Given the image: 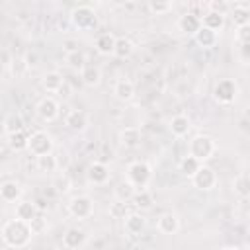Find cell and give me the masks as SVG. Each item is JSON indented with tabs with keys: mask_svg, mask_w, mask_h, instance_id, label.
Instances as JSON below:
<instances>
[{
	"mask_svg": "<svg viewBox=\"0 0 250 250\" xmlns=\"http://www.w3.org/2000/svg\"><path fill=\"white\" fill-rule=\"evenodd\" d=\"M33 229L29 225V221H23V219H10L2 225L0 229V238H2V244L6 248H25L29 246L31 238H33Z\"/></svg>",
	"mask_w": 250,
	"mask_h": 250,
	"instance_id": "obj_1",
	"label": "cell"
},
{
	"mask_svg": "<svg viewBox=\"0 0 250 250\" xmlns=\"http://www.w3.org/2000/svg\"><path fill=\"white\" fill-rule=\"evenodd\" d=\"M70 23L78 31H92L98 25V14L90 6H76L70 12Z\"/></svg>",
	"mask_w": 250,
	"mask_h": 250,
	"instance_id": "obj_2",
	"label": "cell"
},
{
	"mask_svg": "<svg viewBox=\"0 0 250 250\" xmlns=\"http://www.w3.org/2000/svg\"><path fill=\"white\" fill-rule=\"evenodd\" d=\"M238 94H240V88H238L236 80H232V78H221L213 88V100L221 105L232 104L238 98Z\"/></svg>",
	"mask_w": 250,
	"mask_h": 250,
	"instance_id": "obj_3",
	"label": "cell"
},
{
	"mask_svg": "<svg viewBox=\"0 0 250 250\" xmlns=\"http://www.w3.org/2000/svg\"><path fill=\"white\" fill-rule=\"evenodd\" d=\"M217 150V143L213 137L209 135H195L191 141H189V154H193L195 158H199L201 162L213 158Z\"/></svg>",
	"mask_w": 250,
	"mask_h": 250,
	"instance_id": "obj_4",
	"label": "cell"
},
{
	"mask_svg": "<svg viewBox=\"0 0 250 250\" xmlns=\"http://www.w3.org/2000/svg\"><path fill=\"white\" fill-rule=\"evenodd\" d=\"M127 180L137 188H146L152 180V166L146 160H135L127 166Z\"/></svg>",
	"mask_w": 250,
	"mask_h": 250,
	"instance_id": "obj_5",
	"label": "cell"
},
{
	"mask_svg": "<svg viewBox=\"0 0 250 250\" xmlns=\"http://www.w3.org/2000/svg\"><path fill=\"white\" fill-rule=\"evenodd\" d=\"M66 209H68V215L72 219L86 221V219H90L94 215V199L90 195H74L68 201Z\"/></svg>",
	"mask_w": 250,
	"mask_h": 250,
	"instance_id": "obj_6",
	"label": "cell"
},
{
	"mask_svg": "<svg viewBox=\"0 0 250 250\" xmlns=\"http://www.w3.org/2000/svg\"><path fill=\"white\" fill-rule=\"evenodd\" d=\"M53 148H55V141L47 131H35L29 135V148L27 150L33 156L49 154V152H53Z\"/></svg>",
	"mask_w": 250,
	"mask_h": 250,
	"instance_id": "obj_7",
	"label": "cell"
},
{
	"mask_svg": "<svg viewBox=\"0 0 250 250\" xmlns=\"http://www.w3.org/2000/svg\"><path fill=\"white\" fill-rule=\"evenodd\" d=\"M217 182H219L217 172L211 166H207V164H201V168L191 178L193 188H197L199 191H211V189H215L217 188Z\"/></svg>",
	"mask_w": 250,
	"mask_h": 250,
	"instance_id": "obj_8",
	"label": "cell"
},
{
	"mask_svg": "<svg viewBox=\"0 0 250 250\" xmlns=\"http://www.w3.org/2000/svg\"><path fill=\"white\" fill-rule=\"evenodd\" d=\"M35 113H37V117H39L41 121L53 123V121L59 117V113H61V105H59V102H57L55 98L47 96V98L39 100V104L35 105Z\"/></svg>",
	"mask_w": 250,
	"mask_h": 250,
	"instance_id": "obj_9",
	"label": "cell"
},
{
	"mask_svg": "<svg viewBox=\"0 0 250 250\" xmlns=\"http://www.w3.org/2000/svg\"><path fill=\"white\" fill-rule=\"evenodd\" d=\"M109 176H111V172H109L107 164H104V162H100V160L90 162L88 168H86V180H88L92 186H104V184H107Z\"/></svg>",
	"mask_w": 250,
	"mask_h": 250,
	"instance_id": "obj_10",
	"label": "cell"
},
{
	"mask_svg": "<svg viewBox=\"0 0 250 250\" xmlns=\"http://www.w3.org/2000/svg\"><path fill=\"white\" fill-rule=\"evenodd\" d=\"M64 125L74 133H82L90 125V115L84 109H70L64 115Z\"/></svg>",
	"mask_w": 250,
	"mask_h": 250,
	"instance_id": "obj_11",
	"label": "cell"
},
{
	"mask_svg": "<svg viewBox=\"0 0 250 250\" xmlns=\"http://www.w3.org/2000/svg\"><path fill=\"white\" fill-rule=\"evenodd\" d=\"M88 242V232L84 229H78V227H70L64 234H62V246L68 248V250H78L82 246H86Z\"/></svg>",
	"mask_w": 250,
	"mask_h": 250,
	"instance_id": "obj_12",
	"label": "cell"
},
{
	"mask_svg": "<svg viewBox=\"0 0 250 250\" xmlns=\"http://www.w3.org/2000/svg\"><path fill=\"white\" fill-rule=\"evenodd\" d=\"M23 195V188L18 180H6L0 186V197L4 203H18Z\"/></svg>",
	"mask_w": 250,
	"mask_h": 250,
	"instance_id": "obj_13",
	"label": "cell"
},
{
	"mask_svg": "<svg viewBox=\"0 0 250 250\" xmlns=\"http://www.w3.org/2000/svg\"><path fill=\"white\" fill-rule=\"evenodd\" d=\"M146 229V219L141 213H129L123 219V230L127 236H141Z\"/></svg>",
	"mask_w": 250,
	"mask_h": 250,
	"instance_id": "obj_14",
	"label": "cell"
},
{
	"mask_svg": "<svg viewBox=\"0 0 250 250\" xmlns=\"http://www.w3.org/2000/svg\"><path fill=\"white\" fill-rule=\"evenodd\" d=\"M201 25H203L201 18H199L197 14H193V12H186V14L180 16V20H178V29H180L182 33H186V35H191V37L201 29Z\"/></svg>",
	"mask_w": 250,
	"mask_h": 250,
	"instance_id": "obj_15",
	"label": "cell"
},
{
	"mask_svg": "<svg viewBox=\"0 0 250 250\" xmlns=\"http://www.w3.org/2000/svg\"><path fill=\"white\" fill-rule=\"evenodd\" d=\"M141 139H143V135H141L139 127H125L119 131V145L123 148H129V150L137 148L141 145Z\"/></svg>",
	"mask_w": 250,
	"mask_h": 250,
	"instance_id": "obj_16",
	"label": "cell"
},
{
	"mask_svg": "<svg viewBox=\"0 0 250 250\" xmlns=\"http://www.w3.org/2000/svg\"><path fill=\"white\" fill-rule=\"evenodd\" d=\"M168 129H170V133H172L176 139H182V137H186V135L189 133L191 121H189V117L184 115V113L174 115V117L170 119V123H168Z\"/></svg>",
	"mask_w": 250,
	"mask_h": 250,
	"instance_id": "obj_17",
	"label": "cell"
},
{
	"mask_svg": "<svg viewBox=\"0 0 250 250\" xmlns=\"http://www.w3.org/2000/svg\"><path fill=\"white\" fill-rule=\"evenodd\" d=\"M41 86H43L45 92L55 94V92H61V90H62V86H64V78H62L61 72H57V70H49V72L43 74V78H41Z\"/></svg>",
	"mask_w": 250,
	"mask_h": 250,
	"instance_id": "obj_18",
	"label": "cell"
},
{
	"mask_svg": "<svg viewBox=\"0 0 250 250\" xmlns=\"http://www.w3.org/2000/svg\"><path fill=\"white\" fill-rule=\"evenodd\" d=\"M39 215V205H37V201H18L16 203V209H14V217H18V219H23V221H31V219H35Z\"/></svg>",
	"mask_w": 250,
	"mask_h": 250,
	"instance_id": "obj_19",
	"label": "cell"
},
{
	"mask_svg": "<svg viewBox=\"0 0 250 250\" xmlns=\"http://www.w3.org/2000/svg\"><path fill=\"white\" fill-rule=\"evenodd\" d=\"M156 227H158V230L162 234H168L170 236V234H176L180 230V219H178L176 213H162L158 217Z\"/></svg>",
	"mask_w": 250,
	"mask_h": 250,
	"instance_id": "obj_20",
	"label": "cell"
},
{
	"mask_svg": "<svg viewBox=\"0 0 250 250\" xmlns=\"http://www.w3.org/2000/svg\"><path fill=\"white\" fill-rule=\"evenodd\" d=\"M6 145L14 150V152H21V150H27L29 148V135L21 129V131H16V133H10L6 135Z\"/></svg>",
	"mask_w": 250,
	"mask_h": 250,
	"instance_id": "obj_21",
	"label": "cell"
},
{
	"mask_svg": "<svg viewBox=\"0 0 250 250\" xmlns=\"http://www.w3.org/2000/svg\"><path fill=\"white\" fill-rule=\"evenodd\" d=\"M201 21H203L205 27H209L213 31H221L225 27V21L227 20H225V12L223 10H209V12L203 14Z\"/></svg>",
	"mask_w": 250,
	"mask_h": 250,
	"instance_id": "obj_22",
	"label": "cell"
},
{
	"mask_svg": "<svg viewBox=\"0 0 250 250\" xmlns=\"http://www.w3.org/2000/svg\"><path fill=\"white\" fill-rule=\"evenodd\" d=\"M193 39H195V43H197L201 49H213V47L217 45V41H219V35H217V31H213V29L201 25V29L193 35Z\"/></svg>",
	"mask_w": 250,
	"mask_h": 250,
	"instance_id": "obj_23",
	"label": "cell"
},
{
	"mask_svg": "<svg viewBox=\"0 0 250 250\" xmlns=\"http://www.w3.org/2000/svg\"><path fill=\"white\" fill-rule=\"evenodd\" d=\"M115 43H117V37L111 35V33H100L96 39H94V47L100 55H113L115 51Z\"/></svg>",
	"mask_w": 250,
	"mask_h": 250,
	"instance_id": "obj_24",
	"label": "cell"
},
{
	"mask_svg": "<svg viewBox=\"0 0 250 250\" xmlns=\"http://www.w3.org/2000/svg\"><path fill=\"white\" fill-rule=\"evenodd\" d=\"M113 94H115V98L119 102H131L135 98V84L131 80H127V78H121V80L115 82Z\"/></svg>",
	"mask_w": 250,
	"mask_h": 250,
	"instance_id": "obj_25",
	"label": "cell"
},
{
	"mask_svg": "<svg viewBox=\"0 0 250 250\" xmlns=\"http://www.w3.org/2000/svg\"><path fill=\"white\" fill-rule=\"evenodd\" d=\"M131 203H133L135 209H139V211H148V209H152V205H154V197H152V193H150L146 188H139V189L135 191Z\"/></svg>",
	"mask_w": 250,
	"mask_h": 250,
	"instance_id": "obj_26",
	"label": "cell"
},
{
	"mask_svg": "<svg viewBox=\"0 0 250 250\" xmlns=\"http://www.w3.org/2000/svg\"><path fill=\"white\" fill-rule=\"evenodd\" d=\"M137 189H139V188H137L135 184H131L129 180H121V182H117L115 188H113V197L119 199V201H131Z\"/></svg>",
	"mask_w": 250,
	"mask_h": 250,
	"instance_id": "obj_27",
	"label": "cell"
},
{
	"mask_svg": "<svg viewBox=\"0 0 250 250\" xmlns=\"http://www.w3.org/2000/svg\"><path fill=\"white\" fill-rule=\"evenodd\" d=\"M201 164H203V162H201L199 158H195L193 154H188V156H184V158L180 160V166H178V168H180V174H182V176H186V178L191 180V178L195 176V172L201 168Z\"/></svg>",
	"mask_w": 250,
	"mask_h": 250,
	"instance_id": "obj_28",
	"label": "cell"
},
{
	"mask_svg": "<svg viewBox=\"0 0 250 250\" xmlns=\"http://www.w3.org/2000/svg\"><path fill=\"white\" fill-rule=\"evenodd\" d=\"M80 78H82V82H84L86 86L94 88V86H98V84L102 82V70H100V66H96V64H86V66L80 70Z\"/></svg>",
	"mask_w": 250,
	"mask_h": 250,
	"instance_id": "obj_29",
	"label": "cell"
},
{
	"mask_svg": "<svg viewBox=\"0 0 250 250\" xmlns=\"http://www.w3.org/2000/svg\"><path fill=\"white\" fill-rule=\"evenodd\" d=\"M135 43L129 39V37H117V43H115V51H113V57H117V59H129V57H133V53H135Z\"/></svg>",
	"mask_w": 250,
	"mask_h": 250,
	"instance_id": "obj_30",
	"label": "cell"
},
{
	"mask_svg": "<svg viewBox=\"0 0 250 250\" xmlns=\"http://www.w3.org/2000/svg\"><path fill=\"white\" fill-rule=\"evenodd\" d=\"M232 191L242 199L250 197V174H238L232 182Z\"/></svg>",
	"mask_w": 250,
	"mask_h": 250,
	"instance_id": "obj_31",
	"label": "cell"
},
{
	"mask_svg": "<svg viewBox=\"0 0 250 250\" xmlns=\"http://www.w3.org/2000/svg\"><path fill=\"white\" fill-rule=\"evenodd\" d=\"M66 64L70 68H74V70H82L88 64V57H86V53L82 49L72 51V53H66Z\"/></svg>",
	"mask_w": 250,
	"mask_h": 250,
	"instance_id": "obj_32",
	"label": "cell"
},
{
	"mask_svg": "<svg viewBox=\"0 0 250 250\" xmlns=\"http://www.w3.org/2000/svg\"><path fill=\"white\" fill-rule=\"evenodd\" d=\"M23 129V119L20 113H8L4 117V135H10V133H16V131H21Z\"/></svg>",
	"mask_w": 250,
	"mask_h": 250,
	"instance_id": "obj_33",
	"label": "cell"
},
{
	"mask_svg": "<svg viewBox=\"0 0 250 250\" xmlns=\"http://www.w3.org/2000/svg\"><path fill=\"white\" fill-rule=\"evenodd\" d=\"M35 158H37V160H35V164H37V170H39V172L51 174V172H55V170H57V166H59V162H57V158L53 156V152L43 154V156H35Z\"/></svg>",
	"mask_w": 250,
	"mask_h": 250,
	"instance_id": "obj_34",
	"label": "cell"
},
{
	"mask_svg": "<svg viewBox=\"0 0 250 250\" xmlns=\"http://www.w3.org/2000/svg\"><path fill=\"white\" fill-rule=\"evenodd\" d=\"M107 213H109V217H111V219L123 221V219L131 213V211H129V201H119V199H115V201L109 205Z\"/></svg>",
	"mask_w": 250,
	"mask_h": 250,
	"instance_id": "obj_35",
	"label": "cell"
},
{
	"mask_svg": "<svg viewBox=\"0 0 250 250\" xmlns=\"http://www.w3.org/2000/svg\"><path fill=\"white\" fill-rule=\"evenodd\" d=\"M148 4V10L154 14V16H164L172 10L174 6V0H146Z\"/></svg>",
	"mask_w": 250,
	"mask_h": 250,
	"instance_id": "obj_36",
	"label": "cell"
},
{
	"mask_svg": "<svg viewBox=\"0 0 250 250\" xmlns=\"http://www.w3.org/2000/svg\"><path fill=\"white\" fill-rule=\"evenodd\" d=\"M230 18H232V23H234L236 27L246 25V23H250V10H248L246 6H234Z\"/></svg>",
	"mask_w": 250,
	"mask_h": 250,
	"instance_id": "obj_37",
	"label": "cell"
},
{
	"mask_svg": "<svg viewBox=\"0 0 250 250\" xmlns=\"http://www.w3.org/2000/svg\"><path fill=\"white\" fill-rule=\"evenodd\" d=\"M10 72H12V76H16V78H20V76H23L27 70H29V64L25 62V59H20V57H14V62L10 64V68H8Z\"/></svg>",
	"mask_w": 250,
	"mask_h": 250,
	"instance_id": "obj_38",
	"label": "cell"
},
{
	"mask_svg": "<svg viewBox=\"0 0 250 250\" xmlns=\"http://www.w3.org/2000/svg\"><path fill=\"white\" fill-rule=\"evenodd\" d=\"M236 41L242 43V45H248L250 43V23L236 27Z\"/></svg>",
	"mask_w": 250,
	"mask_h": 250,
	"instance_id": "obj_39",
	"label": "cell"
},
{
	"mask_svg": "<svg viewBox=\"0 0 250 250\" xmlns=\"http://www.w3.org/2000/svg\"><path fill=\"white\" fill-rule=\"evenodd\" d=\"M29 225H31V229H33V232H35V234H41V232H45V230H47V221H45L41 215H37L35 219H31V221H29Z\"/></svg>",
	"mask_w": 250,
	"mask_h": 250,
	"instance_id": "obj_40",
	"label": "cell"
},
{
	"mask_svg": "<svg viewBox=\"0 0 250 250\" xmlns=\"http://www.w3.org/2000/svg\"><path fill=\"white\" fill-rule=\"evenodd\" d=\"M62 49H64V53H72V51L80 49V43L76 39H64L62 41Z\"/></svg>",
	"mask_w": 250,
	"mask_h": 250,
	"instance_id": "obj_41",
	"label": "cell"
},
{
	"mask_svg": "<svg viewBox=\"0 0 250 250\" xmlns=\"http://www.w3.org/2000/svg\"><path fill=\"white\" fill-rule=\"evenodd\" d=\"M12 62H14V57L10 55V51L8 49H2V66H4V70H8Z\"/></svg>",
	"mask_w": 250,
	"mask_h": 250,
	"instance_id": "obj_42",
	"label": "cell"
},
{
	"mask_svg": "<svg viewBox=\"0 0 250 250\" xmlns=\"http://www.w3.org/2000/svg\"><path fill=\"white\" fill-rule=\"evenodd\" d=\"M23 59H25V62L29 64V68H33V66H37V61H39V57H37L35 53H27V55H25Z\"/></svg>",
	"mask_w": 250,
	"mask_h": 250,
	"instance_id": "obj_43",
	"label": "cell"
},
{
	"mask_svg": "<svg viewBox=\"0 0 250 250\" xmlns=\"http://www.w3.org/2000/svg\"><path fill=\"white\" fill-rule=\"evenodd\" d=\"M244 244H246V248H250V230H248V234H246V242H244Z\"/></svg>",
	"mask_w": 250,
	"mask_h": 250,
	"instance_id": "obj_44",
	"label": "cell"
}]
</instances>
